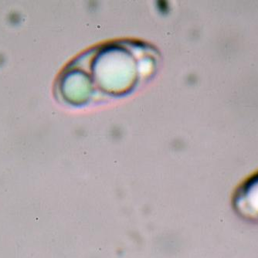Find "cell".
Returning a JSON list of instances; mask_svg holds the SVG:
<instances>
[{
    "instance_id": "obj_1",
    "label": "cell",
    "mask_w": 258,
    "mask_h": 258,
    "mask_svg": "<svg viewBox=\"0 0 258 258\" xmlns=\"http://www.w3.org/2000/svg\"><path fill=\"white\" fill-rule=\"evenodd\" d=\"M232 207L242 218L258 223V170L236 188L232 197Z\"/></svg>"
}]
</instances>
